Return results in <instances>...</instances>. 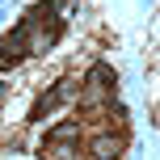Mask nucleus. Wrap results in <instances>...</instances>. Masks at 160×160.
<instances>
[{"label": "nucleus", "mask_w": 160, "mask_h": 160, "mask_svg": "<svg viewBox=\"0 0 160 160\" xmlns=\"http://www.w3.org/2000/svg\"><path fill=\"white\" fill-rule=\"evenodd\" d=\"M114 68L110 63H97L93 72H88V80H80V110H105V105L114 101Z\"/></svg>", "instance_id": "nucleus-1"}, {"label": "nucleus", "mask_w": 160, "mask_h": 160, "mask_svg": "<svg viewBox=\"0 0 160 160\" xmlns=\"http://www.w3.org/2000/svg\"><path fill=\"white\" fill-rule=\"evenodd\" d=\"M80 122H59L42 139V160H80Z\"/></svg>", "instance_id": "nucleus-2"}, {"label": "nucleus", "mask_w": 160, "mask_h": 160, "mask_svg": "<svg viewBox=\"0 0 160 160\" xmlns=\"http://www.w3.org/2000/svg\"><path fill=\"white\" fill-rule=\"evenodd\" d=\"M25 55H30V38H25V25H17L13 34L0 38V68H17Z\"/></svg>", "instance_id": "nucleus-3"}, {"label": "nucleus", "mask_w": 160, "mask_h": 160, "mask_svg": "<svg viewBox=\"0 0 160 160\" xmlns=\"http://www.w3.org/2000/svg\"><path fill=\"white\" fill-rule=\"evenodd\" d=\"M76 88H80V80H72V76H63V80H59V84L51 88L47 97H38V101H34V114H30V118H47V114L55 110L59 101H68V97H76Z\"/></svg>", "instance_id": "nucleus-4"}, {"label": "nucleus", "mask_w": 160, "mask_h": 160, "mask_svg": "<svg viewBox=\"0 0 160 160\" xmlns=\"http://www.w3.org/2000/svg\"><path fill=\"white\" fill-rule=\"evenodd\" d=\"M88 160H122V135H97L88 143Z\"/></svg>", "instance_id": "nucleus-5"}]
</instances>
